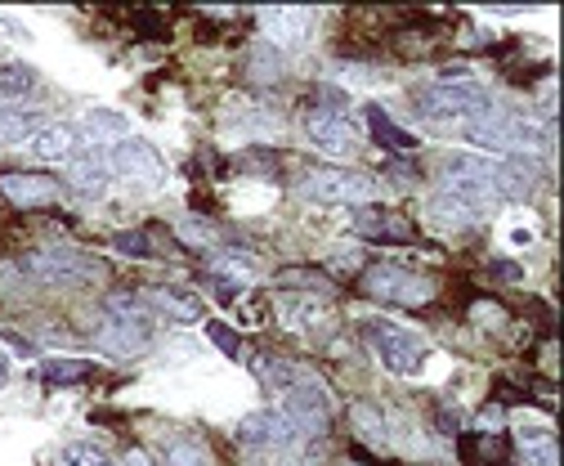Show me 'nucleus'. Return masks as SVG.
Here are the masks:
<instances>
[{
  "instance_id": "nucleus-1",
  "label": "nucleus",
  "mask_w": 564,
  "mask_h": 466,
  "mask_svg": "<svg viewBox=\"0 0 564 466\" xmlns=\"http://www.w3.org/2000/svg\"><path fill=\"white\" fill-rule=\"evenodd\" d=\"M466 140L475 149H502L511 158H524V153H542L551 144V126L542 121H529L520 112H502V108H488L479 112L475 121H466Z\"/></svg>"
},
{
  "instance_id": "nucleus-2",
  "label": "nucleus",
  "mask_w": 564,
  "mask_h": 466,
  "mask_svg": "<svg viewBox=\"0 0 564 466\" xmlns=\"http://www.w3.org/2000/svg\"><path fill=\"white\" fill-rule=\"evenodd\" d=\"M498 162H488V158H475V153H453L440 171V193L457 197V203L484 212L498 203Z\"/></svg>"
},
{
  "instance_id": "nucleus-3",
  "label": "nucleus",
  "mask_w": 564,
  "mask_h": 466,
  "mask_svg": "<svg viewBox=\"0 0 564 466\" xmlns=\"http://www.w3.org/2000/svg\"><path fill=\"white\" fill-rule=\"evenodd\" d=\"M364 342L377 350V359L390 368V372H403V377H416L431 359V346L416 337V332L390 323V318H364Z\"/></svg>"
},
{
  "instance_id": "nucleus-4",
  "label": "nucleus",
  "mask_w": 564,
  "mask_h": 466,
  "mask_svg": "<svg viewBox=\"0 0 564 466\" xmlns=\"http://www.w3.org/2000/svg\"><path fill=\"white\" fill-rule=\"evenodd\" d=\"M301 188H305V197H314V203L364 207V203H372L377 180L368 171H349V166H314Z\"/></svg>"
},
{
  "instance_id": "nucleus-5",
  "label": "nucleus",
  "mask_w": 564,
  "mask_h": 466,
  "mask_svg": "<svg viewBox=\"0 0 564 466\" xmlns=\"http://www.w3.org/2000/svg\"><path fill=\"white\" fill-rule=\"evenodd\" d=\"M28 270L41 283H54V288H73V283L104 279V264L90 251H82V247H45V251H32L28 256Z\"/></svg>"
},
{
  "instance_id": "nucleus-6",
  "label": "nucleus",
  "mask_w": 564,
  "mask_h": 466,
  "mask_svg": "<svg viewBox=\"0 0 564 466\" xmlns=\"http://www.w3.org/2000/svg\"><path fill=\"white\" fill-rule=\"evenodd\" d=\"M359 288L386 305H426L435 296V283L416 270H403V264H372V270H364Z\"/></svg>"
},
{
  "instance_id": "nucleus-7",
  "label": "nucleus",
  "mask_w": 564,
  "mask_h": 466,
  "mask_svg": "<svg viewBox=\"0 0 564 466\" xmlns=\"http://www.w3.org/2000/svg\"><path fill=\"white\" fill-rule=\"evenodd\" d=\"M492 108V95L479 82H435L421 90V112L431 121H457V117H479Z\"/></svg>"
},
{
  "instance_id": "nucleus-8",
  "label": "nucleus",
  "mask_w": 564,
  "mask_h": 466,
  "mask_svg": "<svg viewBox=\"0 0 564 466\" xmlns=\"http://www.w3.org/2000/svg\"><path fill=\"white\" fill-rule=\"evenodd\" d=\"M99 162H104L108 175H121V180H134V184H153L158 188L166 180V162L158 158V149L149 140H134V136L108 144L99 153Z\"/></svg>"
},
{
  "instance_id": "nucleus-9",
  "label": "nucleus",
  "mask_w": 564,
  "mask_h": 466,
  "mask_svg": "<svg viewBox=\"0 0 564 466\" xmlns=\"http://www.w3.org/2000/svg\"><path fill=\"white\" fill-rule=\"evenodd\" d=\"M278 413L292 422L296 435H323L332 426V390L318 377H305L288 390V404H282Z\"/></svg>"
},
{
  "instance_id": "nucleus-10",
  "label": "nucleus",
  "mask_w": 564,
  "mask_h": 466,
  "mask_svg": "<svg viewBox=\"0 0 564 466\" xmlns=\"http://www.w3.org/2000/svg\"><path fill=\"white\" fill-rule=\"evenodd\" d=\"M314 28V14L305 6H264L260 10V32H264V45H273L278 54H292L305 45Z\"/></svg>"
},
{
  "instance_id": "nucleus-11",
  "label": "nucleus",
  "mask_w": 564,
  "mask_h": 466,
  "mask_svg": "<svg viewBox=\"0 0 564 466\" xmlns=\"http://www.w3.org/2000/svg\"><path fill=\"white\" fill-rule=\"evenodd\" d=\"M95 346L104 350V355H139L149 346V318L144 314H112L108 310V318L95 327Z\"/></svg>"
},
{
  "instance_id": "nucleus-12",
  "label": "nucleus",
  "mask_w": 564,
  "mask_h": 466,
  "mask_svg": "<svg viewBox=\"0 0 564 466\" xmlns=\"http://www.w3.org/2000/svg\"><path fill=\"white\" fill-rule=\"evenodd\" d=\"M305 136H310L323 153H336V158L355 153V144H359L355 126L345 121V112H332V108H310V117H305Z\"/></svg>"
},
{
  "instance_id": "nucleus-13",
  "label": "nucleus",
  "mask_w": 564,
  "mask_h": 466,
  "mask_svg": "<svg viewBox=\"0 0 564 466\" xmlns=\"http://www.w3.org/2000/svg\"><path fill=\"white\" fill-rule=\"evenodd\" d=\"M238 440L251 444V448H288V444L301 440V435L292 431V422L282 418L278 409H260V413H247V418L238 422Z\"/></svg>"
},
{
  "instance_id": "nucleus-14",
  "label": "nucleus",
  "mask_w": 564,
  "mask_h": 466,
  "mask_svg": "<svg viewBox=\"0 0 564 466\" xmlns=\"http://www.w3.org/2000/svg\"><path fill=\"white\" fill-rule=\"evenodd\" d=\"M0 193H6L14 207H45L58 193V184L50 175H36V171H6L0 175Z\"/></svg>"
},
{
  "instance_id": "nucleus-15",
  "label": "nucleus",
  "mask_w": 564,
  "mask_h": 466,
  "mask_svg": "<svg viewBox=\"0 0 564 466\" xmlns=\"http://www.w3.org/2000/svg\"><path fill=\"white\" fill-rule=\"evenodd\" d=\"M364 117H368V130H372L377 149H390V153H416V136H412V130H403V126H394L390 112H386L381 104H368Z\"/></svg>"
},
{
  "instance_id": "nucleus-16",
  "label": "nucleus",
  "mask_w": 564,
  "mask_h": 466,
  "mask_svg": "<svg viewBox=\"0 0 564 466\" xmlns=\"http://www.w3.org/2000/svg\"><path fill=\"white\" fill-rule=\"evenodd\" d=\"M77 136L90 140V144H117L130 136V117L126 112H112V108H95L86 112V121L77 126Z\"/></svg>"
},
{
  "instance_id": "nucleus-17",
  "label": "nucleus",
  "mask_w": 564,
  "mask_h": 466,
  "mask_svg": "<svg viewBox=\"0 0 564 466\" xmlns=\"http://www.w3.org/2000/svg\"><path fill=\"white\" fill-rule=\"evenodd\" d=\"M349 229H355L359 238H368V242H403L408 238V225L399 216H390V212H377V207L359 212Z\"/></svg>"
},
{
  "instance_id": "nucleus-18",
  "label": "nucleus",
  "mask_w": 564,
  "mask_h": 466,
  "mask_svg": "<svg viewBox=\"0 0 564 466\" xmlns=\"http://www.w3.org/2000/svg\"><path fill=\"white\" fill-rule=\"evenodd\" d=\"M45 130L41 112H28V108H0V149L6 144H23V140H36Z\"/></svg>"
},
{
  "instance_id": "nucleus-19",
  "label": "nucleus",
  "mask_w": 564,
  "mask_h": 466,
  "mask_svg": "<svg viewBox=\"0 0 564 466\" xmlns=\"http://www.w3.org/2000/svg\"><path fill=\"white\" fill-rule=\"evenodd\" d=\"M73 144H77V126L54 121V126H45L41 136L32 140V153H36L41 162H63L67 153H73Z\"/></svg>"
},
{
  "instance_id": "nucleus-20",
  "label": "nucleus",
  "mask_w": 564,
  "mask_h": 466,
  "mask_svg": "<svg viewBox=\"0 0 564 466\" xmlns=\"http://www.w3.org/2000/svg\"><path fill=\"white\" fill-rule=\"evenodd\" d=\"M533 180H538V162L533 158H507V162H498V197L502 193H511V197H520V193H529L533 188Z\"/></svg>"
},
{
  "instance_id": "nucleus-21",
  "label": "nucleus",
  "mask_w": 564,
  "mask_h": 466,
  "mask_svg": "<svg viewBox=\"0 0 564 466\" xmlns=\"http://www.w3.org/2000/svg\"><path fill=\"white\" fill-rule=\"evenodd\" d=\"M282 318H288V327L292 332H310V327H327V323H336V314L323 305V301H282Z\"/></svg>"
},
{
  "instance_id": "nucleus-22",
  "label": "nucleus",
  "mask_w": 564,
  "mask_h": 466,
  "mask_svg": "<svg viewBox=\"0 0 564 466\" xmlns=\"http://www.w3.org/2000/svg\"><path fill=\"white\" fill-rule=\"evenodd\" d=\"M144 301H149V310H166L171 318H180V323H188V318H202V301L197 296H180V292H171V288H153V292H144Z\"/></svg>"
},
{
  "instance_id": "nucleus-23",
  "label": "nucleus",
  "mask_w": 564,
  "mask_h": 466,
  "mask_svg": "<svg viewBox=\"0 0 564 466\" xmlns=\"http://www.w3.org/2000/svg\"><path fill=\"white\" fill-rule=\"evenodd\" d=\"M516 444H520V453L529 457V466H560V462H555V440H551V431H542V426H520V431H516Z\"/></svg>"
},
{
  "instance_id": "nucleus-24",
  "label": "nucleus",
  "mask_w": 564,
  "mask_h": 466,
  "mask_svg": "<svg viewBox=\"0 0 564 466\" xmlns=\"http://www.w3.org/2000/svg\"><path fill=\"white\" fill-rule=\"evenodd\" d=\"M431 220H435L440 229H466V225L479 220V212L466 207V203H457V197H448V193H435V197H431Z\"/></svg>"
},
{
  "instance_id": "nucleus-25",
  "label": "nucleus",
  "mask_w": 564,
  "mask_h": 466,
  "mask_svg": "<svg viewBox=\"0 0 564 466\" xmlns=\"http://www.w3.org/2000/svg\"><path fill=\"white\" fill-rule=\"evenodd\" d=\"M73 188H77L82 197H104V193H108V171H104L99 153H90V158H82V162L73 166Z\"/></svg>"
},
{
  "instance_id": "nucleus-26",
  "label": "nucleus",
  "mask_w": 564,
  "mask_h": 466,
  "mask_svg": "<svg viewBox=\"0 0 564 466\" xmlns=\"http://www.w3.org/2000/svg\"><path fill=\"white\" fill-rule=\"evenodd\" d=\"M210 270H216L225 283H251L256 279V264L247 260V251H216V256H210Z\"/></svg>"
},
{
  "instance_id": "nucleus-27",
  "label": "nucleus",
  "mask_w": 564,
  "mask_h": 466,
  "mask_svg": "<svg viewBox=\"0 0 564 466\" xmlns=\"http://www.w3.org/2000/svg\"><path fill=\"white\" fill-rule=\"evenodd\" d=\"M166 466H210V453L197 435H175L166 440Z\"/></svg>"
},
{
  "instance_id": "nucleus-28",
  "label": "nucleus",
  "mask_w": 564,
  "mask_h": 466,
  "mask_svg": "<svg viewBox=\"0 0 564 466\" xmlns=\"http://www.w3.org/2000/svg\"><path fill=\"white\" fill-rule=\"evenodd\" d=\"M36 90V73L23 68V63H10V68H0V99H28Z\"/></svg>"
},
{
  "instance_id": "nucleus-29",
  "label": "nucleus",
  "mask_w": 564,
  "mask_h": 466,
  "mask_svg": "<svg viewBox=\"0 0 564 466\" xmlns=\"http://www.w3.org/2000/svg\"><path fill=\"white\" fill-rule=\"evenodd\" d=\"M86 372H90L86 359H45V364H41L45 386H73V381H82Z\"/></svg>"
},
{
  "instance_id": "nucleus-30",
  "label": "nucleus",
  "mask_w": 564,
  "mask_h": 466,
  "mask_svg": "<svg viewBox=\"0 0 564 466\" xmlns=\"http://www.w3.org/2000/svg\"><path fill=\"white\" fill-rule=\"evenodd\" d=\"M251 77H256V82H278V77H282V54H278L273 45L260 41V50L251 54Z\"/></svg>"
},
{
  "instance_id": "nucleus-31",
  "label": "nucleus",
  "mask_w": 564,
  "mask_h": 466,
  "mask_svg": "<svg viewBox=\"0 0 564 466\" xmlns=\"http://www.w3.org/2000/svg\"><path fill=\"white\" fill-rule=\"evenodd\" d=\"M256 368H260L273 386H288V390H292L296 381H305V377H310V372H301V368H296V364H288V359H264V364H256Z\"/></svg>"
},
{
  "instance_id": "nucleus-32",
  "label": "nucleus",
  "mask_w": 564,
  "mask_h": 466,
  "mask_svg": "<svg viewBox=\"0 0 564 466\" xmlns=\"http://www.w3.org/2000/svg\"><path fill=\"white\" fill-rule=\"evenodd\" d=\"M63 466H112L95 444H67L63 448Z\"/></svg>"
},
{
  "instance_id": "nucleus-33",
  "label": "nucleus",
  "mask_w": 564,
  "mask_h": 466,
  "mask_svg": "<svg viewBox=\"0 0 564 466\" xmlns=\"http://www.w3.org/2000/svg\"><path fill=\"white\" fill-rule=\"evenodd\" d=\"M355 422H359L364 440H372V444H386V422H381V413H377V409H368V404H355Z\"/></svg>"
},
{
  "instance_id": "nucleus-34",
  "label": "nucleus",
  "mask_w": 564,
  "mask_h": 466,
  "mask_svg": "<svg viewBox=\"0 0 564 466\" xmlns=\"http://www.w3.org/2000/svg\"><path fill=\"white\" fill-rule=\"evenodd\" d=\"M206 337L216 342V346H220L229 359H238V355H242V346H238V332H234L229 323H220V318H216V323H206Z\"/></svg>"
},
{
  "instance_id": "nucleus-35",
  "label": "nucleus",
  "mask_w": 564,
  "mask_h": 466,
  "mask_svg": "<svg viewBox=\"0 0 564 466\" xmlns=\"http://www.w3.org/2000/svg\"><path fill=\"white\" fill-rule=\"evenodd\" d=\"M117 251H126V256H149V238H144V234H117Z\"/></svg>"
},
{
  "instance_id": "nucleus-36",
  "label": "nucleus",
  "mask_w": 564,
  "mask_h": 466,
  "mask_svg": "<svg viewBox=\"0 0 564 466\" xmlns=\"http://www.w3.org/2000/svg\"><path fill=\"white\" fill-rule=\"evenodd\" d=\"M0 36H14V41H32V32L19 23V19H10V14H0Z\"/></svg>"
},
{
  "instance_id": "nucleus-37",
  "label": "nucleus",
  "mask_w": 564,
  "mask_h": 466,
  "mask_svg": "<svg viewBox=\"0 0 564 466\" xmlns=\"http://www.w3.org/2000/svg\"><path fill=\"white\" fill-rule=\"evenodd\" d=\"M121 466H153V462H149V453H139V448H130V453L121 457Z\"/></svg>"
},
{
  "instance_id": "nucleus-38",
  "label": "nucleus",
  "mask_w": 564,
  "mask_h": 466,
  "mask_svg": "<svg viewBox=\"0 0 564 466\" xmlns=\"http://www.w3.org/2000/svg\"><path fill=\"white\" fill-rule=\"evenodd\" d=\"M10 368H14V364H10V355H6V350H0V386H6V381H10Z\"/></svg>"
},
{
  "instance_id": "nucleus-39",
  "label": "nucleus",
  "mask_w": 564,
  "mask_h": 466,
  "mask_svg": "<svg viewBox=\"0 0 564 466\" xmlns=\"http://www.w3.org/2000/svg\"><path fill=\"white\" fill-rule=\"evenodd\" d=\"M498 274H502V279H511V283H516V279H520V264H498Z\"/></svg>"
},
{
  "instance_id": "nucleus-40",
  "label": "nucleus",
  "mask_w": 564,
  "mask_h": 466,
  "mask_svg": "<svg viewBox=\"0 0 564 466\" xmlns=\"http://www.w3.org/2000/svg\"><path fill=\"white\" fill-rule=\"evenodd\" d=\"M349 466H355V462H349Z\"/></svg>"
}]
</instances>
